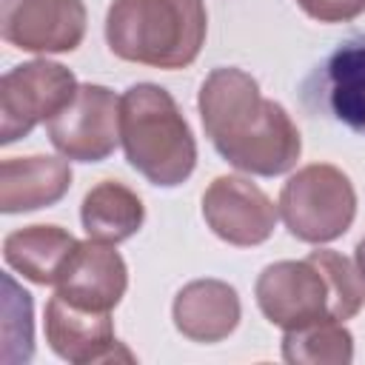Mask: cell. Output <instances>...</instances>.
I'll return each instance as SVG.
<instances>
[{
	"label": "cell",
	"instance_id": "3",
	"mask_svg": "<svg viewBox=\"0 0 365 365\" xmlns=\"http://www.w3.org/2000/svg\"><path fill=\"white\" fill-rule=\"evenodd\" d=\"M208 31L202 0H114L106 14V40L114 57L185 68L197 60Z\"/></svg>",
	"mask_w": 365,
	"mask_h": 365
},
{
	"label": "cell",
	"instance_id": "9",
	"mask_svg": "<svg viewBox=\"0 0 365 365\" xmlns=\"http://www.w3.org/2000/svg\"><path fill=\"white\" fill-rule=\"evenodd\" d=\"M0 34L34 54L74 51L86 37L83 0H0Z\"/></svg>",
	"mask_w": 365,
	"mask_h": 365
},
{
	"label": "cell",
	"instance_id": "8",
	"mask_svg": "<svg viewBox=\"0 0 365 365\" xmlns=\"http://www.w3.org/2000/svg\"><path fill=\"white\" fill-rule=\"evenodd\" d=\"M311 111L365 134V34L342 40L302 83Z\"/></svg>",
	"mask_w": 365,
	"mask_h": 365
},
{
	"label": "cell",
	"instance_id": "18",
	"mask_svg": "<svg viewBox=\"0 0 365 365\" xmlns=\"http://www.w3.org/2000/svg\"><path fill=\"white\" fill-rule=\"evenodd\" d=\"M3 351L0 359L6 365L29 362L34 354L31 334V297L6 274L3 277Z\"/></svg>",
	"mask_w": 365,
	"mask_h": 365
},
{
	"label": "cell",
	"instance_id": "6",
	"mask_svg": "<svg viewBox=\"0 0 365 365\" xmlns=\"http://www.w3.org/2000/svg\"><path fill=\"white\" fill-rule=\"evenodd\" d=\"M77 77L51 60L14 66L0 80V143L11 145L34 125L48 123L77 94Z\"/></svg>",
	"mask_w": 365,
	"mask_h": 365
},
{
	"label": "cell",
	"instance_id": "7",
	"mask_svg": "<svg viewBox=\"0 0 365 365\" xmlns=\"http://www.w3.org/2000/svg\"><path fill=\"white\" fill-rule=\"evenodd\" d=\"M46 128L51 145L66 160L103 163L120 143V97L106 86L86 83Z\"/></svg>",
	"mask_w": 365,
	"mask_h": 365
},
{
	"label": "cell",
	"instance_id": "20",
	"mask_svg": "<svg viewBox=\"0 0 365 365\" xmlns=\"http://www.w3.org/2000/svg\"><path fill=\"white\" fill-rule=\"evenodd\" d=\"M354 259H356V268H359V274H362V279H365V237L356 242V254H354Z\"/></svg>",
	"mask_w": 365,
	"mask_h": 365
},
{
	"label": "cell",
	"instance_id": "19",
	"mask_svg": "<svg viewBox=\"0 0 365 365\" xmlns=\"http://www.w3.org/2000/svg\"><path fill=\"white\" fill-rule=\"evenodd\" d=\"M297 6L319 23H348L365 11V0H297Z\"/></svg>",
	"mask_w": 365,
	"mask_h": 365
},
{
	"label": "cell",
	"instance_id": "14",
	"mask_svg": "<svg viewBox=\"0 0 365 365\" xmlns=\"http://www.w3.org/2000/svg\"><path fill=\"white\" fill-rule=\"evenodd\" d=\"M240 297L222 279H194L171 305L174 328L191 342H220L240 325Z\"/></svg>",
	"mask_w": 365,
	"mask_h": 365
},
{
	"label": "cell",
	"instance_id": "11",
	"mask_svg": "<svg viewBox=\"0 0 365 365\" xmlns=\"http://www.w3.org/2000/svg\"><path fill=\"white\" fill-rule=\"evenodd\" d=\"M46 342L60 359L74 365L134 359L114 334L111 311H88L60 294L46 302Z\"/></svg>",
	"mask_w": 365,
	"mask_h": 365
},
{
	"label": "cell",
	"instance_id": "17",
	"mask_svg": "<svg viewBox=\"0 0 365 365\" xmlns=\"http://www.w3.org/2000/svg\"><path fill=\"white\" fill-rule=\"evenodd\" d=\"M282 359L294 365H348L354 359V336L339 319L291 328L282 336Z\"/></svg>",
	"mask_w": 365,
	"mask_h": 365
},
{
	"label": "cell",
	"instance_id": "1",
	"mask_svg": "<svg viewBox=\"0 0 365 365\" xmlns=\"http://www.w3.org/2000/svg\"><path fill=\"white\" fill-rule=\"evenodd\" d=\"M202 128L222 160L257 177H277L297 165L302 137L291 114L259 94V83L234 66L214 68L200 86Z\"/></svg>",
	"mask_w": 365,
	"mask_h": 365
},
{
	"label": "cell",
	"instance_id": "2",
	"mask_svg": "<svg viewBox=\"0 0 365 365\" xmlns=\"http://www.w3.org/2000/svg\"><path fill=\"white\" fill-rule=\"evenodd\" d=\"M254 297L265 319L282 331L319 319H351L365 305L359 268L336 251H311L305 259H279L262 268Z\"/></svg>",
	"mask_w": 365,
	"mask_h": 365
},
{
	"label": "cell",
	"instance_id": "12",
	"mask_svg": "<svg viewBox=\"0 0 365 365\" xmlns=\"http://www.w3.org/2000/svg\"><path fill=\"white\" fill-rule=\"evenodd\" d=\"M54 288V294L66 297L80 308L111 311L128 288V268L111 242L88 237L74 248Z\"/></svg>",
	"mask_w": 365,
	"mask_h": 365
},
{
	"label": "cell",
	"instance_id": "4",
	"mask_svg": "<svg viewBox=\"0 0 365 365\" xmlns=\"http://www.w3.org/2000/svg\"><path fill=\"white\" fill-rule=\"evenodd\" d=\"M120 143L128 165L160 188L185 182L197 165V143L177 100L154 83L120 97Z\"/></svg>",
	"mask_w": 365,
	"mask_h": 365
},
{
	"label": "cell",
	"instance_id": "15",
	"mask_svg": "<svg viewBox=\"0 0 365 365\" xmlns=\"http://www.w3.org/2000/svg\"><path fill=\"white\" fill-rule=\"evenodd\" d=\"M77 245L60 225H29L3 240V259L34 285H54Z\"/></svg>",
	"mask_w": 365,
	"mask_h": 365
},
{
	"label": "cell",
	"instance_id": "10",
	"mask_svg": "<svg viewBox=\"0 0 365 365\" xmlns=\"http://www.w3.org/2000/svg\"><path fill=\"white\" fill-rule=\"evenodd\" d=\"M202 217L222 242L251 248L274 234L279 208L251 180L222 174L202 194Z\"/></svg>",
	"mask_w": 365,
	"mask_h": 365
},
{
	"label": "cell",
	"instance_id": "5",
	"mask_svg": "<svg viewBox=\"0 0 365 365\" xmlns=\"http://www.w3.org/2000/svg\"><path fill=\"white\" fill-rule=\"evenodd\" d=\"M279 217L299 242L322 245L342 237L356 217V191L336 165H302L279 191Z\"/></svg>",
	"mask_w": 365,
	"mask_h": 365
},
{
	"label": "cell",
	"instance_id": "16",
	"mask_svg": "<svg viewBox=\"0 0 365 365\" xmlns=\"http://www.w3.org/2000/svg\"><path fill=\"white\" fill-rule=\"evenodd\" d=\"M80 220L91 240L117 245L143 228L145 205L128 185L117 180H103L83 197Z\"/></svg>",
	"mask_w": 365,
	"mask_h": 365
},
{
	"label": "cell",
	"instance_id": "13",
	"mask_svg": "<svg viewBox=\"0 0 365 365\" xmlns=\"http://www.w3.org/2000/svg\"><path fill=\"white\" fill-rule=\"evenodd\" d=\"M71 188V165L60 157H9L0 163V211L26 214L60 202Z\"/></svg>",
	"mask_w": 365,
	"mask_h": 365
}]
</instances>
